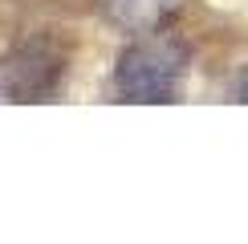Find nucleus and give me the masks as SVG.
Wrapping results in <instances>:
<instances>
[{
  "mask_svg": "<svg viewBox=\"0 0 248 244\" xmlns=\"http://www.w3.org/2000/svg\"><path fill=\"white\" fill-rule=\"evenodd\" d=\"M183 74H187V49L179 45L171 33H142L134 45L122 49L118 57V94L126 102H171L183 86Z\"/></svg>",
  "mask_w": 248,
  "mask_h": 244,
  "instance_id": "f257e3e1",
  "label": "nucleus"
},
{
  "mask_svg": "<svg viewBox=\"0 0 248 244\" xmlns=\"http://www.w3.org/2000/svg\"><path fill=\"white\" fill-rule=\"evenodd\" d=\"M57 69H61L57 57L45 53L41 45H33V49H25L16 61H8V90L16 94V102H33L37 94H45V90L53 86Z\"/></svg>",
  "mask_w": 248,
  "mask_h": 244,
  "instance_id": "f03ea898",
  "label": "nucleus"
},
{
  "mask_svg": "<svg viewBox=\"0 0 248 244\" xmlns=\"http://www.w3.org/2000/svg\"><path fill=\"white\" fill-rule=\"evenodd\" d=\"M102 8L114 25L130 29V33H151L179 8V0H102Z\"/></svg>",
  "mask_w": 248,
  "mask_h": 244,
  "instance_id": "7ed1b4c3",
  "label": "nucleus"
},
{
  "mask_svg": "<svg viewBox=\"0 0 248 244\" xmlns=\"http://www.w3.org/2000/svg\"><path fill=\"white\" fill-rule=\"evenodd\" d=\"M236 98H240V102H248V69H244L240 77H236Z\"/></svg>",
  "mask_w": 248,
  "mask_h": 244,
  "instance_id": "20e7f679",
  "label": "nucleus"
}]
</instances>
